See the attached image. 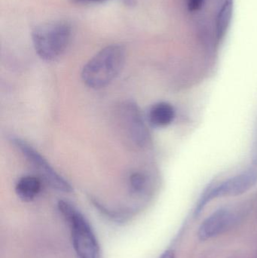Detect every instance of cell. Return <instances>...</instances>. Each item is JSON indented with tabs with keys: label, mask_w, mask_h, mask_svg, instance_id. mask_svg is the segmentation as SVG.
I'll return each instance as SVG.
<instances>
[{
	"label": "cell",
	"mask_w": 257,
	"mask_h": 258,
	"mask_svg": "<svg viewBox=\"0 0 257 258\" xmlns=\"http://www.w3.org/2000/svg\"><path fill=\"white\" fill-rule=\"evenodd\" d=\"M125 55L124 47L117 44L101 49L87 62L81 71L84 84L94 89L108 86L122 71Z\"/></svg>",
	"instance_id": "1"
},
{
	"label": "cell",
	"mask_w": 257,
	"mask_h": 258,
	"mask_svg": "<svg viewBox=\"0 0 257 258\" xmlns=\"http://www.w3.org/2000/svg\"><path fill=\"white\" fill-rule=\"evenodd\" d=\"M57 209L69 225L77 257L101 258L99 242L85 216L73 205L64 200L58 202Z\"/></svg>",
	"instance_id": "2"
},
{
	"label": "cell",
	"mask_w": 257,
	"mask_h": 258,
	"mask_svg": "<svg viewBox=\"0 0 257 258\" xmlns=\"http://www.w3.org/2000/svg\"><path fill=\"white\" fill-rule=\"evenodd\" d=\"M72 27L66 21L40 24L32 31L35 51L45 61L57 60L66 51L70 42Z\"/></svg>",
	"instance_id": "3"
},
{
	"label": "cell",
	"mask_w": 257,
	"mask_h": 258,
	"mask_svg": "<svg viewBox=\"0 0 257 258\" xmlns=\"http://www.w3.org/2000/svg\"><path fill=\"white\" fill-rule=\"evenodd\" d=\"M256 183L257 170L249 169L232 176L220 183L210 185L199 199L195 215H199L212 200L242 195L251 189Z\"/></svg>",
	"instance_id": "4"
},
{
	"label": "cell",
	"mask_w": 257,
	"mask_h": 258,
	"mask_svg": "<svg viewBox=\"0 0 257 258\" xmlns=\"http://www.w3.org/2000/svg\"><path fill=\"white\" fill-rule=\"evenodd\" d=\"M10 141L21 152L23 156L27 158V161L33 165V168L37 171L47 184L60 192H72V188L70 183L60 175L48 163V161L28 143L17 137H11Z\"/></svg>",
	"instance_id": "5"
},
{
	"label": "cell",
	"mask_w": 257,
	"mask_h": 258,
	"mask_svg": "<svg viewBox=\"0 0 257 258\" xmlns=\"http://www.w3.org/2000/svg\"><path fill=\"white\" fill-rule=\"evenodd\" d=\"M124 128L131 141L138 147H143L149 141V132L137 104L128 102L121 109Z\"/></svg>",
	"instance_id": "6"
},
{
	"label": "cell",
	"mask_w": 257,
	"mask_h": 258,
	"mask_svg": "<svg viewBox=\"0 0 257 258\" xmlns=\"http://www.w3.org/2000/svg\"><path fill=\"white\" fill-rule=\"evenodd\" d=\"M237 218L236 213L232 209L223 208L216 211L199 227V239L205 241L222 234L236 223Z\"/></svg>",
	"instance_id": "7"
},
{
	"label": "cell",
	"mask_w": 257,
	"mask_h": 258,
	"mask_svg": "<svg viewBox=\"0 0 257 258\" xmlns=\"http://www.w3.org/2000/svg\"><path fill=\"white\" fill-rule=\"evenodd\" d=\"M175 107L167 102H158L152 106L148 113V121L154 128H164L175 120Z\"/></svg>",
	"instance_id": "8"
},
{
	"label": "cell",
	"mask_w": 257,
	"mask_h": 258,
	"mask_svg": "<svg viewBox=\"0 0 257 258\" xmlns=\"http://www.w3.org/2000/svg\"><path fill=\"white\" fill-rule=\"evenodd\" d=\"M42 180L34 175L21 177L15 185V192L24 202L33 201L42 190Z\"/></svg>",
	"instance_id": "9"
},
{
	"label": "cell",
	"mask_w": 257,
	"mask_h": 258,
	"mask_svg": "<svg viewBox=\"0 0 257 258\" xmlns=\"http://www.w3.org/2000/svg\"><path fill=\"white\" fill-rule=\"evenodd\" d=\"M232 15V0H223L217 18V35L219 39L226 34Z\"/></svg>",
	"instance_id": "10"
},
{
	"label": "cell",
	"mask_w": 257,
	"mask_h": 258,
	"mask_svg": "<svg viewBox=\"0 0 257 258\" xmlns=\"http://www.w3.org/2000/svg\"><path fill=\"white\" fill-rule=\"evenodd\" d=\"M91 200H92V203H93L94 206H95L103 215H104L106 218H108V219L113 221V222L122 224V223L128 221V218L131 217V211L115 210V209L107 207L105 205L98 201L97 199L92 198Z\"/></svg>",
	"instance_id": "11"
},
{
	"label": "cell",
	"mask_w": 257,
	"mask_h": 258,
	"mask_svg": "<svg viewBox=\"0 0 257 258\" xmlns=\"http://www.w3.org/2000/svg\"><path fill=\"white\" fill-rule=\"evenodd\" d=\"M148 186V178L141 172L132 173L129 177L130 190L134 195H140L146 190Z\"/></svg>",
	"instance_id": "12"
},
{
	"label": "cell",
	"mask_w": 257,
	"mask_h": 258,
	"mask_svg": "<svg viewBox=\"0 0 257 258\" xmlns=\"http://www.w3.org/2000/svg\"><path fill=\"white\" fill-rule=\"evenodd\" d=\"M252 162L257 168V119L256 125H255L254 131H253V139H252L251 151Z\"/></svg>",
	"instance_id": "13"
},
{
	"label": "cell",
	"mask_w": 257,
	"mask_h": 258,
	"mask_svg": "<svg viewBox=\"0 0 257 258\" xmlns=\"http://www.w3.org/2000/svg\"><path fill=\"white\" fill-rule=\"evenodd\" d=\"M205 1V0H189V9H190V11H192V12L199 10V9L202 7Z\"/></svg>",
	"instance_id": "14"
},
{
	"label": "cell",
	"mask_w": 257,
	"mask_h": 258,
	"mask_svg": "<svg viewBox=\"0 0 257 258\" xmlns=\"http://www.w3.org/2000/svg\"><path fill=\"white\" fill-rule=\"evenodd\" d=\"M72 3H79V4H88V3H101L104 2L108 1V0H71Z\"/></svg>",
	"instance_id": "15"
},
{
	"label": "cell",
	"mask_w": 257,
	"mask_h": 258,
	"mask_svg": "<svg viewBox=\"0 0 257 258\" xmlns=\"http://www.w3.org/2000/svg\"><path fill=\"white\" fill-rule=\"evenodd\" d=\"M159 258H175V252L172 250H167L164 251Z\"/></svg>",
	"instance_id": "16"
}]
</instances>
